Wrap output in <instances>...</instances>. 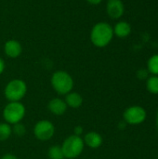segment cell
<instances>
[{
  "mask_svg": "<svg viewBox=\"0 0 158 159\" xmlns=\"http://www.w3.org/2000/svg\"><path fill=\"white\" fill-rule=\"evenodd\" d=\"M83 141H84L85 145H87L88 147L92 148V149H97V148L101 147L102 144V142H103L102 135L96 131L88 132L84 136Z\"/></svg>",
  "mask_w": 158,
  "mask_h": 159,
  "instance_id": "11",
  "label": "cell"
},
{
  "mask_svg": "<svg viewBox=\"0 0 158 159\" xmlns=\"http://www.w3.org/2000/svg\"><path fill=\"white\" fill-rule=\"evenodd\" d=\"M83 131H84V129H83V127H81V126H76L74 129V134L76 136H79V137L82 136Z\"/></svg>",
  "mask_w": 158,
  "mask_h": 159,
  "instance_id": "20",
  "label": "cell"
},
{
  "mask_svg": "<svg viewBox=\"0 0 158 159\" xmlns=\"http://www.w3.org/2000/svg\"><path fill=\"white\" fill-rule=\"evenodd\" d=\"M64 101L67 106L73 109H77L81 107V105L83 104V97L81 96V94L75 91H71L68 94H66Z\"/></svg>",
  "mask_w": 158,
  "mask_h": 159,
  "instance_id": "12",
  "label": "cell"
},
{
  "mask_svg": "<svg viewBox=\"0 0 158 159\" xmlns=\"http://www.w3.org/2000/svg\"><path fill=\"white\" fill-rule=\"evenodd\" d=\"M50 84L53 89L59 95H66L73 90L74 79L72 75L63 70H59L53 73L50 78Z\"/></svg>",
  "mask_w": 158,
  "mask_h": 159,
  "instance_id": "2",
  "label": "cell"
},
{
  "mask_svg": "<svg viewBox=\"0 0 158 159\" xmlns=\"http://www.w3.org/2000/svg\"><path fill=\"white\" fill-rule=\"evenodd\" d=\"M5 68H6V63L4 61V60L0 57V75L4 73Z\"/></svg>",
  "mask_w": 158,
  "mask_h": 159,
  "instance_id": "22",
  "label": "cell"
},
{
  "mask_svg": "<svg viewBox=\"0 0 158 159\" xmlns=\"http://www.w3.org/2000/svg\"><path fill=\"white\" fill-rule=\"evenodd\" d=\"M113 37V27L104 21L96 23L90 31V41L97 48H104L108 46Z\"/></svg>",
  "mask_w": 158,
  "mask_h": 159,
  "instance_id": "1",
  "label": "cell"
},
{
  "mask_svg": "<svg viewBox=\"0 0 158 159\" xmlns=\"http://www.w3.org/2000/svg\"><path fill=\"white\" fill-rule=\"evenodd\" d=\"M67 104L64 100L61 98H53L48 102L47 109L48 111L55 116H62L67 111Z\"/></svg>",
  "mask_w": 158,
  "mask_h": 159,
  "instance_id": "10",
  "label": "cell"
},
{
  "mask_svg": "<svg viewBox=\"0 0 158 159\" xmlns=\"http://www.w3.org/2000/svg\"><path fill=\"white\" fill-rule=\"evenodd\" d=\"M47 157L49 159H64V156L60 145H52L47 151Z\"/></svg>",
  "mask_w": 158,
  "mask_h": 159,
  "instance_id": "15",
  "label": "cell"
},
{
  "mask_svg": "<svg viewBox=\"0 0 158 159\" xmlns=\"http://www.w3.org/2000/svg\"><path fill=\"white\" fill-rule=\"evenodd\" d=\"M26 109L23 103L20 102H8V103L4 107L3 118L6 123L9 125H14L21 122L24 118Z\"/></svg>",
  "mask_w": 158,
  "mask_h": 159,
  "instance_id": "4",
  "label": "cell"
},
{
  "mask_svg": "<svg viewBox=\"0 0 158 159\" xmlns=\"http://www.w3.org/2000/svg\"><path fill=\"white\" fill-rule=\"evenodd\" d=\"M55 134V126L49 120L43 119L35 123L34 127V137L41 141L47 142L49 141Z\"/></svg>",
  "mask_w": 158,
  "mask_h": 159,
  "instance_id": "6",
  "label": "cell"
},
{
  "mask_svg": "<svg viewBox=\"0 0 158 159\" xmlns=\"http://www.w3.org/2000/svg\"><path fill=\"white\" fill-rule=\"evenodd\" d=\"M27 93V85L21 79L9 81L4 89L5 98L8 102H20Z\"/></svg>",
  "mask_w": 158,
  "mask_h": 159,
  "instance_id": "5",
  "label": "cell"
},
{
  "mask_svg": "<svg viewBox=\"0 0 158 159\" xmlns=\"http://www.w3.org/2000/svg\"><path fill=\"white\" fill-rule=\"evenodd\" d=\"M4 51H5V54L8 58L16 59L20 56V54L22 52V46L18 40L10 39L5 43Z\"/></svg>",
  "mask_w": 158,
  "mask_h": 159,
  "instance_id": "9",
  "label": "cell"
},
{
  "mask_svg": "<svg viewBox=\"0 0 158 159\" xmlns=\"http://www.w3.org/2000/svg\"><path fill=\"white\" fill-rule=\"evenodd\" d=\"M12 135V127L11 125L4 122L0 123V142H4L10 138Z\"/></svg>",
  "mask_w": 158,
  "mask_h": 159,
  "instance_id": "14",
  "label": "cell"
},
{
  "mask_svg": "<svg viewBox=\"0 0 158 159\" xmlns=\"http://www.w3.org/2000/svg\"><path fill=\"white\" fill-rule=\"evenodd\" d=\"M148 71L153 74V75H158V54L153 55L147 63Z\"/></svg>",
  "mask_w": 158,
  "mask_h": 159,
  "instance_id": "17",
  "label": "cell"
},
{
  "mask_svg": "<svg viewBox=\"0 0 158 159\" xmlns=\"http://www.w3.org/2000/svg\"><path fill=\"white\" fill-rule=\"evenodd\" d=\"M12 134L16 135L17 137H22L26 134V128L23 124H21L20 122V123H17V124H14L13 127H12Z\"/></svg>",
  "mask_w": 158,
  "mask_h": 159,
  "instance_id": "18",
  "label": "cell"
},
{
  "mask_svg": "<svg viewBox=\"0 0 158 159\" xmlns=\"http://www.w3.org/2000/svg\"><path fill=\"white\" fill-rule=\"evenodd\" d=\"M137 76L140 79H145L148 76V72L145 69H141L137 72Z\"/></svg>",
  "mask_w": 158,
  "mask_h": 159,
  "instance_id": "19",
  "label": "cell"
},
{
  "mask_svg": "<svg viewBox=\"0 0 158 159\" xmlns=\"http://www.w3.org/2000/svg\"><path fill=\"white\" fill-rule=\"evenodd\" d=\"M113 30H114V35H116L119 38H125L130 34L131 26L129 22L121 20L115 25Z\"/></svg>",
  "mask_w": 158,
  "mask_h": 159,
  "instance_id": "13",
  "label": "cell"
},
{
  "mask_svg": "<svg viewBox=\"0 0 158 159\" xmlns=\"http://www.w3.org/2000/svg\"><path fill=\"white\" fill-rule=\"evenodd\" d=\"M86 1L90 5H99L102 3V0H86Z\"/></svg>",
  "mask_w": 158,
  "mask_h": 159,
  "instance_id": "23",
  "label": "cell"
},
{
  "mask_svg": "<svg viewBox=\"0 0 158 159\" xmlns=\"http://www.w3.org/2000/svg\"><path fill=\"white\" fill-rule=\"evenodd\" d=\"M156 127H157V129H158V112H157V114H156Z\"/></svg>",
  "mask_w": 158,
  "mask_h": 159,
  "instance_id": "24",
  "label": "cell"
},
{
  "mask_svg": "<svg viewBox=\"0 0 158 159\" xmlns=\"http://www.w3.org/2000/svg\"><path fill=\"white\" fill-rule=\"evenodd\" d=\"M64 158L74 159L78 157L85 148V143L82 137L74 134L67 137L61 145Z\"/></svg>",
  "mask_w": 158,
  "mask_h": 159,
  "instance_id": "3",
  "label": "cell"
},
{
  "mask_svg": "<svg viewBox=\"0 0 158 159\" xmlns=\"http://www.w3.org/2000/svg\"><path fill=\"white\" fill-rule=\"evenodd\" d=\"M125 7L122 0H108L106 4V12L111 19H119L123 16Z\"/></svg>",
  "mask_w": 158,
  "mask_h": 159,
  "instance_id": "8",
  "label": "cell"
},
{
  "mask_svg": "<svg viewBox=\"0 0 158 159\" xmlns=\"http://www.w3.org/2000/svg\"><path fill=\"white\" fill-rule=\"evenodd\" d=\"M0 159H18V158H17V157H16L15 155L7 153V154H5V155H3V156L1 157V158Z\"/></svg>",
  "mask_w": 158,
  "mask_h": 159,
  "instance_id": "21",
  "label": "cell"
},
{
  "mask_svg": "<svg viewBox=\"0 0 158 159\" xmlns=\"http://www.w3.org/2000/svg\"><path fill=\"white\" fill-rule=\"evenodd\" d=\"M147 89L152 94H158V75H152L147 79Z\"/></svg>",
  "mask_w": 158,
  "mask_h": 159,
  "instance_id": "16",
  "label": "cell"
},
{
  "mask_svg": "<svg viewBox=\"0 0 158 159\" xmlns=\"http://www.w3.org/2000/svg\"><path fill=\"white\" fill-rule=\"evenodd\" d=\"M147 114L144 108L139 105H133L127 108L123 114L124 121L129 125H140L146 119Z\"/></svg>",
  "mask_w": 158,
  "mask_h": 159,
  "instance_id": "7",
  "label": "cell"
}]
</instances>
